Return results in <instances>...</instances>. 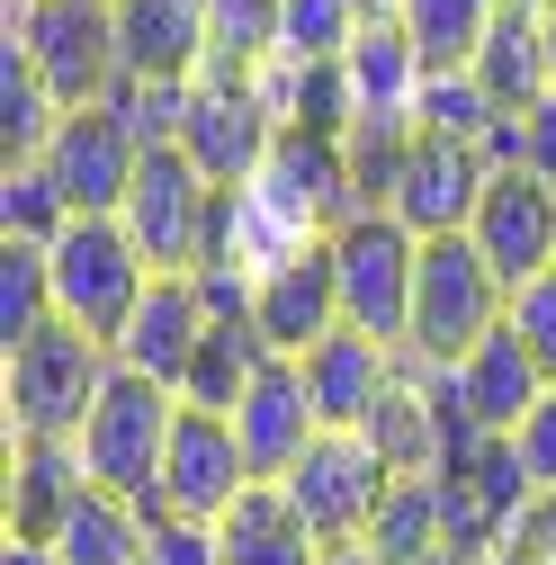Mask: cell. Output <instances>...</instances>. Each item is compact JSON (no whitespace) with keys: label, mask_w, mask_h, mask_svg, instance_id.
Instances as JSON below:
<instances>
[{"label":"cell","mask_w":556,"mask_h":565,"mask_svg":"<svg viewBox=\"0 0 556 565\" xmlns=\"http://www.w3.org/2000/svg\"><path fill=\"white\" fill-rule=\"evenodd\" d=\"M512 547H521L530 565H556V493H538V503L512 521Z\"/></svg>","instance_id":"cell-39"},{"label":"cell","mask_w":556,"mask_h":565,"mask_svg":"<svg viewBox=\"0 0 556 565\" xmlns=\"http://www.w3.org/2000/svg\"><path fill=\"white\" fill-rule=\"evenodd\" d=\"M521 171H538V180L556 189V90H547L538 108H521Z\"/></svg>","instance_id":"cell-38"},{"label":"cell","mask_w":556,"mask_h":565,"mask_svg":"<svg viewBox=\"0 0 556 565\" xmlns=\"http://www.w3.org/2000/svg\"><path fill=\"white\" fill-rule=\"evenodd\" d=\"M0 565H63V547H54V539H19V530H10V539H0Z\"/></svg>","instance_id":"cell-40"},{"label":"cell","mask_w":556,"mask_h":565,"mask_svg":"<svg viewBox=\"0 0 556 565\" xmlns=\"http://www.w3.org/2000/svg\"><path fill=\"white\" fill-rule=\"evenodd\" d=\"M323 565H386V556H377L368 539H351V547H323Z\"/></svg>","instance_id":"cell-41"},{"label":"cell","mask_w":556,"mask_h":565,"mask_svg":"<svg viewBox=\"0 0 556 565\" xmlns=\"http://www.w3.org/2000/svg\"><path fill=\"white\" fill-rule=\"evenodd\" d=\"M449 377H458V404L475 413V431H484V440H512L521 422L556 395V386H547V369L521 350V332H512V323H503V332H484Z\"/></svg>","instance_id":"cell-17"},{"label":"cell","mask_w":556,"mask_h":565,"mask_svg":"<svg viewBox=\"0 0 556 565\" xmlns=\"http://www.w3.org/2000/svg\"><path fill=\"white\" fill-rule=\"evenodd\" d=\"M63 117H73V108H63L54 82L28 63V45L0 36V162H45V145H54Z\"/></svg>","instance_id":"cell-25"},{"label":"cell","mask_w":556,"mask_h":565,"mask_svg":"<svg viewBox=\"0 0 556 565\" xmlns=\"http://www.w3.org/2000/svg\"><path fill=\"white\" fill-rule=\"evenodd\" d=\"M225 422H234V440H243V458H252V476H260V484H288V476H297V458L323 440V413H314V395H306V369H297V360H260V377L243 386V404H234Z\"/></svg>","instance_id":"cell-14"},{"label":"cell","mask_w":556,"mask_h":565,"mask_svg":"<svg viewBox=\"0 0 556 565\" xmlns=\"http://www.w3.org/2000/svg\"><path fill=\"white\" fill-rule=\"evenodd\" d=\"M512 10V0H404V36L413 54L431 63V73H467V63L484 54V36H494V19Z\"/></svg>","instance_id":"cell-27"},{"label":"cell","mask_w":556,"mask_h":565,"mask_svg":"<svg viewBox=\"0 0 556 565\" xmlns=\"http://www.w3.org/2000/svg\"><path fill=\"white\" fill-rule=\"evenodd\" d=\"M413 278H423V234H404L395 216H351L332 234V288L341 323L404 350L413 341Z\"/></svg>","instance_id":"cell-7"},{"label":"cell","mask_w":556,"mask_h":565,"mask_svg":"<svg viewBox=\"0 0 556 565\" xmlns=\"http://www.w3.org/2000/svg\"><path fill=\"white\" fill-rule=\"evenodd\" d=\"M269 145H278V117L260 108V90L234 82V73H206L197 99H189V126H180V153L216 180V189H243V180L269 162Z\"/></svg>","instance_id":"cell-11"},{"label":"cell","mask_w":556,"mask_h":565,"mask_svg":"<svg viewBox=\"0 0 556 565\" xmlns=\"http://www.w3.org/2000/svg\"><path fill=\"white\" fill-rule=\"evenodd\" d=\"M206 73H234L252 82L260 63L278 54V0H206Z\"/></svg>","instance_id":"cell-30"},{"label":"cell","mask_w":556,"mask_h":565,"mask_svg":"<svg viewBox=\"0 0 556 565\" xmlns=\"http://www.w3.org/2000/svg\"><path fill=\"white\" fill-rule=\"evenodd\" d=\"M386 484H395V467H386L360 431H323L278 493L306 512V530H314L323 547H351V539H368V521H377V503H386Z\"/></svg>","instance_id":"cell-8"},{"label":"cell","mask_w":556,"mask_h":565,"mask_svg":"<svg viewBox=\"0 0 556 565\" xmlns=\"http://www.w3.org/2000/svg\"><path fill=\"white\" fill-rule=\"evenodd\" d=\"M73 225V198L54 189L45 162H0V243H54Z\"/></svg>","instance_id":"cell-32"},{"label":"cell","mask_w":556,"mask_h":565,"mask_svg":"<svg viewBox=\"0 0 556 565\" xmlns=\"http://www.w3.org/2000/svg\"><path fill=\"white\" fill-rule=\"evenodd\" d=\"M512 332H521V350L547 369V386H556V269H538L530 288H512V315H503Z\"/></svg>","instance_id":"cell-35"},{"label":"cell","mask_w":556,"mask_h":565,"mask_svg":"<svg viewBox=\"0 0 556 565\" xmlns=\"http://www.w3.org/2000/svg\"><path fill=\"white\" fill-rule=\"evenodd\" d=\"M360 440H368L395 476H440L449 440H440V386H431V360H413V350H404V369H395V386L377 395V413L360 422Z\"/></svg>","instance_id":"cell-21"},{"label":"cell","mask_w":556,"mask_h":565,"mask_svg":"<svg viewBox=\"0 0 556 565\" xmlns=\"http://www.w3.org/2000/svg\"><path fill=\"white\" fill-rule=\"evenodd\" d=\"M216 539H225V565H323V539L306 530V512L278 484H252L216 521Z\"/></svg>","instance_id":"cell-23"},{"label":"cell","mask_w":556,"mask_h":565,"mask_svg":"<svg viewBox=\"0 0 556 565\" xmlns=\"http://www.w3.org/2000/svg\"><path fill=\"white\" fill-rule=\"evenodd\" d=\"M484 180H494V162H484L475 145H458V135H423V126H413V153H404V180H395V198H386V216H395L404 234H423V243L467 234V225H475Z\"/></svg>","instance_id":"cell-10"},{"label":"cell","mask_w":556,"mask_h":565,"mask_svg":"<svg viewBox=\"0 0 556 565\" xmlns=\"http://www.w3.org/2000/svg\"><path fill=\"white\" fill-rule=\"evenodd\" d=\"M423 565H475V556H458V547H440V556H423Z\"/></svg>","instance_id":"cell-45"},{"label":"cell","mask_w":556,"mask_h":565,"mask_svg":"<svg viewBox=\"0 0 556 565\" xmlns=\"http://www.w3.org/2000/svg\"><path fill=\"white\" fill-rule=\"evenodd\" d=\"M171 422H180V395L153 386V377H108L90 422L73 431L82 449V476L99 493H117V503H153V484H162V458H171Z\"/></svg>","instance_id":"cell-3"},{"label":"cell","mask_w":556,"mask_h":565,"mask_svg":"<svg viewBox=\"0 0 556 565\" xmlns=\"http://www.w3.org/2000/svg\"><path fill=\"white\" fill-rule=\"evenodd\" d=\"M360 19L377 28V19H404V0H360Z\"/></svg>","instance_id":"cell-43"},{"label":"cell","mask_w":556,"mask_h":565,"mask_svg":"<svg viewBox=\"0 0 556 565\" xmlns=\"http://www.w3.org/2000/svg\"><path fill=\"white\" fill-rule=\"evenodd\" d=\"M538 45H547V82H556V0L538 10Z\"/></svg>","instance_id":"cell-42"},{"label":"cell","mask_w":556,"mask_h":565,"mask_svg":"<svg viewBox=\"0 0 556 565\" xmlns=\"http://www.w3.org/2000/svg\"><path fill=\"white\" fill-rule=\"evenodd\" d=\"M206 332H216V315H206L197 278H153L145 306L126 315V332L108 341V360H117L126 377H153V386L180 395V377H189V360H197V341H206Z\"/></svg>","instance_id":"cell-15"},{"label":"cell","mask_w":556,"mask_h":565,"mask_svg":"<svg viewBox=\"0 0 556 565\" xmlns=\"http://www.w3.org/2000/svg\"><path fill=\"white\" fill-rule=\"evenodd\" d=\"M360 0H278V54L288 63H341L360 45Z\"/></svg>","instance_id":"cell-33"},{"label":"cell","mask_w":556,"mask_h":565,"mask_svg":"<svg viewBox=\"0 0 556 565\" xmlns=\"http://www.w3.org/2000/svg\"><path fill=\"white\" fill-rule=\"evenodd\" d=\"M117 377L108 341L73 332V323H45L36 341L0 350V404H10V440H73L99 386Z\"/></svg>","instance_id":"cell-1"},{"label":"cell","mask_w":556,"mask_h":565,"mask_svg":"<svg viewBox=\"0 0 556 565\" xmlns=\"http://www.w3.org/2000/svg\"><path fill=\"white\" fill-rule=\"evenodd\" d=\"M126 82H206V0H108Z\"/></svg>","instance_id":"cell-16"},{"label":"cell","mask_w":556,"mask_h":565,"mask_svg":"<svg viewBox=\"0 0 556 565\" xmlns=\"http://www.w3.org/2000/svg\"><path fill=\"white\" fill-rule=\"evenodd\" d=\"M45 269H54V323H73L90 341H117L153 288V260L135 252V234L117 216H73L45 243Z\"/></svg>","instance_id":"cell-2"},{"label":"cell","mask_w":556,"mask_h":565,"mask_svg":"<svg viewBox=\"0 0 556 565\" xmlns=\"http://www.w3.org/2000/svg\"><path fill=\"white\" fill-rule=\"evenodd\" d=\"M512 449H521V476H530V493H556V395L512 431Z\"/></svg>","instance_id":"cell-37"},{"label":"cell","mask_w":556,"mask_h":565,"mask_svg":"<svg viewBox=\"0 0 556 565\" xmlns=\"http://www.w3.org/2000/svg\"><path fill=\"white\" fill-rule=\"evenodd\" d=\"M260 360H278V350L252 332V323H216L197 341V360H189V377H180V404H206V413H234L243 404V386L260 377Z\"/></svg>","instance_id":"cell-29"},{"label":"cell","mask_w":556,"mask_h":565,"mask_svg":"<svg viewBox=\"0 0 556 565\" xmlns=\"http://www.w3.org/2000/svg\"><path fill=\"white\" fill-rule=\"evenodd\" d=\"M252 332L278 350V360H306L323 332H341V288H332V243H314L306 260L269 269L252 288Z\"/></svg>","instance_id":"cell-18"},{"label":"cell","mask_w":556,"mask_h":565,"mask_svg":"<svg viewBox=\"0 0 556 565\" xmlns=\"http://www.w3.org/2000/svg\"><path fill=\"white\" fill-rule=\"evenodd\" d=\"M306 395H314V413H323V431H360V422L377 413V395L395 386V369H404V350H386V341H368V332H323L314 350H306Z\"/></svg>","instance_id":"cell-19"},{"label":"cell","mask_w":556,"mask_h":565,"mask_svg":"<svg viewBox=\"0 0 556 565\" xmlns=\"http://www.w3.org/2000/svg\"><path fill=\"white\" fill-rule=\"evenodd\" d=\"M423 90H431V63L413 54V36L395 19L360 28V45L341 54V99H351V126L377 117V126H413L423 117Z\"/></svg>","instance_id":"cell-20"},{"label":"cell","mask_w":556,"mask_h":565,"mask_svg":"<svg viewBox=\"0 0 556 565\" xmlns=\"http://www.w3.org/2000/svg\"><path fill=\"white\" fill-rule=\"evenodd\" d=\"M475 73V90L494 99L503 117H521V108H538L556 82H547V45H538V10H503L494 19V36H484V54L467 63Z\"/></svg>","instance_id":"cell-24"},{"label":"cell","mask_w":556,"mask_h":565,"mask_svg":"<svg viewBox=\"0 0 556 565\" xmlns=\"http://www.w3.org/2000/svg\"><path fill=\"white\" fill-rule=\"evenodd\" d=\"M368 547H377L386 565H423V556H440V547H449L440 476H395L386 503H377V521H368Z\"/></svg>","instance_id":"cell-28"},{"label":"cell","mask_w":556,"mask_h":565,"mask_svg":"<svg viewBox=\"0 0 556 565\" xmlns=\"http://www.w3.org/2000/svg\"><path fill=\"white\" fill-rule=\"evenodd\" d=\"M503 315H512V288L494 278V260H484L467 234L423 243V278H413V341H404L413 360L458 369L484 332H503Z\"/></svg>","instance_id":"cell-4"},{"label":"cell","mask_w":556,"mask_h":565,"mask_svg":"<svg viewBox=\"0 0 556 565\" xmlns=\"http://www.w3.org/2000/svg\"><path fill=\"white\" fill-rule=\"evenodd\" d=\"M467 243L494 260L503 288H530L538 269H556V189H547L538 171H494L484 198H475Z\"/></svg>","instance_id":"cell-12"},{"label":"cell","mask_w":556,"mask_h":565,"mask_svg":"<svg viewBox=\"0 0 556 565\" xmlns=\"http://www.w3.org/2000/svg\"><path fill=\"white\" fill-rule=\"evenodd\" d=\"M82 493H90V476H82L73 440H10V530L19 539H54Z\"/></svg>","instance_id":"cell-22"},{"label":"cell","mask_w":556,"mask_h":565,"mask_svg":"<svg viewBox=\"0 0 556 565\" xmlns=\"http://www.w3.org/2000/svg\"><path fill=\"white\" fill-rule=\"evenodd\" d=\"M216 180H206L180 145H153L145 162H135V189L117 206V225L135 234V252L153 260V278H197L206 260V234H216Z\"/></svg>","instance_id":"cell-6"},{"label":"cell","mask_w":556,"mask_h":565,"mask_svg":"<svg viewBox=\"0 0 556 565\" xmlns=\"http://www.w3.org/2000/svg\"><path fill=\"white\" fill-rule=\"evenodd\" d=\"M423 135H458V145H475L484 153V135L503 126V108L475 90V73H431V90H423V117H413Z\"/></svg>","instance_id":"cell-34"},{"label":"cell","mask_w":556,"mask_h":565,"mask_svg":"<svg viewBox=\"0 0 556 565\" xmlns=\"http://www.w3.org/2000/svg\"><path fill=\"white\" fill-rule=\"evenodd\" d=\"M145 539H153V512L145 503H117V493H99V484L54 530L63 565H145Z\"/></svg>","instance_id":"cell-26"},{"label":"cell","mask_w":556,"mask_h":565,"mask_svg":"<svg viewBox=\"0 0 556 565\" xmlns=\"http://www.w3.org/2000/svg\"><path fill=\"white\" fill-rule=\"evenodd\" d=\"M475 565H530V556H521V547H512V539H503V547H494V556H475Z\"/></svg>","instance_id":"cell-44"},{"label":"cell","mask_w":556,"mask_h":565,"mask_svg":"<svg viewBox=\"0 0 556 565\" xmlns=\"http://www.w3.org/2000/svg\"><path fill=\"white\" fill-rule=\"evenodd\" d=\"M54 323V269L45 243H0V350H19Z\"/></svg>","instance_id":"cell-31"},{"label":"cell","mask_w":556,"mask_h":565,"mask_svg":"<svg viewBox=\"0 0 556 565\" xmlns=\"http://www.w3.org/2000/svg\"><path fill=\"white\" fill-rule=\"evenodd\" d=\"M0 36L28 45V63L54 82L63 108H99L126 82L117 10H108V0H0Z\"/></svg>","instance_id":"cell-5"},{"label":"cell","mask_w":556,"mask_h":565,"mask_svg":"<svg viewBox=\"0 0 556 565\" xmlns=\"http://www.w3.org/2000/svg\"><path fill=\"white\" fill-rule=\"evenodd\" d=\"M135 162H145V145L126 135V117L99 99V108H73L54 126V145H45V171L54 189L73 198V216H117L126 189H135Z\"/></svg>","instance_id":"cell-13"},{"label":"cell","mask_w":556,"mask_h":565,"mask_svg":"<svg viewBox=\"0 0 556 565\" xmlns=\"http://www.w3.org/2000/svg\"><path fill=\"white\" fill-rule=\"evenodd\" d=\"M252 484H260V476H252V458H243V440H234V422L206 413V404H180V422H171V458H162V484H153L145 512L225 521Z\"/></svg>","instance_id":"cell-9"},{"label":"cell","mask_w":556,"mask_h":565,"mask_svg":"<svg viewBox=\"0 0 556 565\" xmlns=\"http://www.w3.org/2000/svg\"><path fill=\"white\" fill-rule=\"evenodd\" d=\"M145 565H225V539H216V521H180V512H153Z\"/></svg>","instance_id":"cell-36"}]
</instances>
